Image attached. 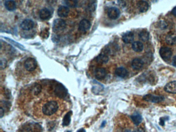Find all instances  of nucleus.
Here are the masks:
<instances>
[{
  "instance_id": "nucleus-9",
  "label": "nucleus",
  "mask_w": 176,
  "mask_h": 132,
  "mask_svg": "<svg viewBox=\"0 0 176 132\" xmlns=\"http://www.w3.org/2000/svg\"><path fill=\"white\" fill-rule=\"evenodd\" d=\"M164 90L170 94H176V81L168 83L165 86Z\"/></svg>"
},
{
  "instance_id": "nucleus-16",
  "label": "nucleus",
  "mask_w": 176,
  "mask_h": 132,
  "mask_svg": "<svg viewBox=\"0 0 176 132\" xmlns=\"http://www.w3.org/2000/svg\"><path fill=\"white\" fill-rule=\"evenodd\" d=\"M137 7L141 13H145L148 10V4L145 1H141L138 2Z\"/></svg>"
},
{
  "instance_id": "nucleus-2",
  "label": "nucleus",
  "mask_w": 176,
  "mask_h": 132,
  "mask_svg": "<svg viewBox=\"0 0 176 132\" xmlns=\"http://www.w3.org/2000/svg\"><path fill=\"white\" fill-rule=\"evenodd\" d=\"M66 27V23L64 20L57 19L53 23V29L55 32H60L63 31Z\"/></svg>"
},
{
  "instance_id": "nucleus-20",
  "label": "nucleus",
  "mask_w": 176,
  "mask_h": 132,
  "mask_svg": "<svg viewBox=\"0 0 176 132\" xmlns=\"http://www.w3.org/2000/svg\"><path fill=\"white\" fill-rule=\"evenodd\" d=\"M131 118L133 122L134 123L135 126H138L142 121V117L139 113H134V114L131 116Z\"/></svg>"
},
{
  "instance_id": "nucleus-23",
  "label": "nucleus",
  "mask_w": 176,
  "mask_h": 132,
  "mask_svg": "<svg viewBox=\"0 0 176 132\" xmlns=\"http://www.w3.org/2000/svg\"><path fill=\"white\" fill-rule=\"evenodd\" d=\"M97 63L100 64H104L108 61V57L106 54H101L96 58Z\"/></svg>"
},
{
  "instance_id": "nucleus-7",
  "label": "nucleus",
  "mask_w": 176,
  "mask_h": 132,
  "mask_svg": "<svg viewBox=\"0 0 176 132\" xmlns=\"http://www.w3.org/2000/svg\"><path fill=\"white\" fill-rule=\"evenodd\" d=\"M119 10L116 7H111L108 11V15L111 19L116 20L120 16Z\"/></svg>"
},
{
  "instance_id": "nucleus-19",
  "label": "nucleus",
  "mask_w": 176,
  "mask_h": 132,
  "mask_svg": "<svg viewBox=\"0 0 176 132\" xmlns=\"http://www.w3.org/2000/svg\"><path fill=\"white\" fill-rule=\"evenodd\" d=\"M42 90V87L40 84H37L34 85L31 89V92L33 96H37L41 94Z\"/></svg>"
},
{
  "instance_id": "nucleus-30",
  "label": "nucleus",
  "mask_w": 176,
  "mask_h": 132,
  "mask_svg": "<svg viewBox=\"0 0 176 132\" xmlns=\"http://www.w3.org/2000/svg\"><path fill=\"white\" fill-rule=\"evenodd\" d=\"M4 113H5V111L4 109L3 108V107H1V110H0V114H1V118H2L4 115Z\"/></svg>"
},
{
  "instance_id": "nucleus-11",
  "label": "nucleus",
  "mask_w": 176,
  "mask_h": 132,
  "mask_svg": "<svg viewBox=\"0 0 176 132\" xmlns=\"http://www.w3.org/2000/svg\"><path fill=\"white\" fill-rule=\"evenodd\" d=\"M95 76L97 80H101L106 77L107 71L104 68H97L96 69L95 72Z\"/></svg>"
},
{
  "instance_id": "nucleus-6",
  "label": "nucleus",
  "mask_w": 176,
  "mask_h": 132,
  "mask_svg": "<svg viewBox=\"0 0 176 132\" xmlns=\"http://www.w3.org/2000/svg\"><path fill=\"white\" fill-rule=\"evenodd\" d=\"M54 92L55 95L60 98H63L66 95V90L61 84H57L55 86Z\"/></svg>"
},
{
  "instance_id": "nucleus-36",
  "label": "nucleus",
  "mask_w": 176,
  "mask_h": 132,
  "mask_svg": "<svg viewBox=\"0 0 176 132\" xmlns=\"http://www.w3.org/2000/svg\"><path fill=\"white\" fill-rule=\"evenodd\" d=\"M125 132H131V130H126Z\"/></svg>"
},
{
  "instance_id": "nucleus-10",
  "label": "nucleus",
  "mask_w": 176,
  "mask_h": 132,
  "mask_svg": "<svg viewBox=\"0 0 176 132\" xmlns=\"http://www.w3.org/2000/svg\"><path fill=\"white\" fill-rule=\"evenodd\" d=\"M34 22L32 20L26 19L21 23V27L23 30L29 31L34 28Z\"/></svg>"
},
{
  "instance_id": "nucleus-27",
  "label": "nucleus",
  "mask_w": 176,
  "mask_h": 132,
  "mask_svg": "<svg viewBox=\"0 0 176 132\" xmlns=\"http://www.w3.org/2000/svg\"><path fill=\"white\" fill-rule=\"evenodd\" d=\"M67 5L70 7H74L77 4L76 0H66Z\"/></svg>"
},
{
  "instance_id": "nucleus-29",
  "label": "nucleus",
  "mask_w": 176,
  "mask_h": 132,
  "mask_svg": "<svg viewBox=\"0 0 176 132\" xmlns=\"http://www.w3.org/2000/svg\"><path fill=\"white\" fill-rule=\"evenodd\" d=\"M168 117H164L161 118L160 119V124L161 126H164L165 124V121L167 120Z\"/></svg>"
},
{
  "instance_id": "nucleus-14",
  "label": "nucleus",
  "mask_w": 176,
  "mask_h": 132,
  "mask_svg": "<svg viewBox=\"0 0 176 132\" xmlns=\"http://www.w3.org/2000/svg\"><path fill=\"white\" fill-rule=\"evenodd\" d=\"M123 41L125 44H131L134 41V35L132 32H127L123 34L122 37Z\"/></svg>"
},
{
  "instance_id": "nucleus-12",
  "label": "nucleus",
  "mask_w": 176,
  "mask_h": 132,
  "mask_svg": "<svg viewBox=\"0 0 176 132\" xmlns=\"http://www.w3.org/2000/svg\"><path fill=\"white\" fill-rule=\"evenodd\" d=\"M131 65L133 69L139 70L143 67L144 61L140 58H135L132 61Z\"/></svg>"
},
{
  "instance_id": "nucleus-5",
  "label": "nucleus",
  "mask_w": 176,
  "mask_h": 132,
  "mask_svg": "<svg viewBox=\"0 0 176 132\" xmlns=\"http://www.w3.org/2000/svg\"><path fill=\"white\" fill-rule=\"evenodd\" d=\"M143 99L147 102L152 103H159L164 100V97L162 95H154L150 94L146 95L143 97Z\"/></svg>"
},
{
  "instance_id": "nucleus-35",
  "label": "nucleus",
  "mask_w": 176,
  "mask_h": 132,
  "mask_svg": "<svg viewBox=\"0 0 176 132\" xmlns=\"http://www.w3.org/2000/svg\"><path fill=\"white\" fill-rule=\"evenodd\" d=\"M105 123L106 122L105 121H104V122L102 123V126H101V127H102L103 126H104V124H105Z\"/></svg>"
},
{
  "instance_id": "nucleus-18",
  "label": "nucleus",
  "mask_w": 176,
  "mask_h": 132,
  "mask_svg": "<svg viewBox=\"0 0 176 132\" xmlns=\"http://www.w3.org/2000/svg\"><path fill=\"white\" fill-rule=\"evenodd\" d=\"M115 74L118 77L124 78L128 75V71L126 68L123 67H119L116 69L115 71Z\"/></svg>"
},
{
  "instance_id": "nucleus-22",
  "label": "nucleus",
  "mask_w": 176,
  "mask_h": 132,
  "mask_svg": "<svg viewBox=\"0 0 176 132\" xmlns=\"http://www.w3.org/2000/svg\"><path fill=\"white\" fill-rule=\"evenodd\" d=\"M5 7L9 11H13L16 10V4L14 1L13 0H8L5 2Z\"/></svg>"
},
{
  "instance_id": "nucleus-21",
  "label": "nucleus",
  "mask_w": 176,
  "mask_h": 132,
  "mask_svg": "<svg viewBox=\"0 0 176 132\" xmlns=\"http://www.w3.org/2000/svg\"><path fill=\"white\" fill-rule=\"evenodd\" d=\"M133 50L136 52H141L144 49V45L140 41H135L133 42L132 45Z\"/></svg>"
},
{
  "instance_id": "nucleus-26",
  "label": "nucleus",
  "mask_w": 176,
  "mask_h": 132,
  "mask_svg": "<svg viewBox=\"0 0 176 132\" xmlns=\"http://www.w3.org/2000/svg\"><path fill=\"white\" fill-rule=\"evenodd\" d=\"M19 132H33L32 128L29 124L22 126L19 130Z\"/></svg>"
},
{
  "instance_id": "nucleus-25",
  "label": "nucleus",
  "mask_w": 176,
  "mask_h": 132,
  "mask_svg": "<svg viewBox=\"0 0 176 132\" xmlns=\"http://www.w3.org/2000/svg\"><path fill=\"white\" fill-rule=\"evenodd\" d=\"M139 38L141 41L146 42L149 40V34L147 31H142L139 34Z\"/></svg>"
},
{
  "instance_id": "nucleus-4",
  "label": "nucleus",
  "mask_w": 176,
  "mask_h": 132,
  "mask_svg": "<svg viewBox=\"0 0 176 132\" xmlns=\"http://www.w3.org/2000/svg\"><path fill=\"white\" fill-rule=\"evenodd\" d=\"M37 66V62L33 58H28L24 62V67L28 71H34Z\"/></svg>"
},
{
  "instance_id": "nucleus-8",
  "label": "nucleus",
  "mask_w": 176,
  "mask_h": 132,
  "mask_svg": "<svg viewBox=\"0 0 176 132\" xmlns=\"http://www.w3.org/2000/svg\"><path fill=\"white\" fill-rule=\"evenodd\" d=\"M91 24L88 20L83 19L80 23L79 29L82 32H86L91 28Z\"/></svg>"
},
{
  "instance_id": "nucleus-34",
  "label": "nucleus",
  "mask_w": 176,
  "mask_h": 132,
  "mask_svg": "<svg viewBox=\"0 0 176 132\" xmlns=\"http://www.w3.org/2000/svg\"><path fill=\"white\" fill-rule=\"evenodd\" d=\"M77 132H86V131L84 129H80L79 130H78Z\"/></svg>"
},
{
  "instance_id": "nucleus-13",
  "label": "nucleus",
  "mask_w": 176,
  "mask_h": 132,
  "mask_svg": "<svg viewBox=\"0 0 176 132\" xmlns=\"http://www.w3.org/2000/svg\"><path fill=\"white\" fill-rule=\"evenodd\" d=\"M165 41L167 44L169 45H174L176 44V32H172L166 36Z\"/></svg>"
},
{
  "instance_id": "nucleus-24",
  "label": "nucleus",
  "mask_w": 176,
  "mask_h": 132,
  "mask_svg": "<svg viewBox=\"0 0 176 132\" xmlns=\"http://www.w3.org/2000/svg\"><path fill=\"white\" fill-rule=\"evenodd\" d=\"M71 111H69L64 116L63 120V125L64 126H68L69 125L71 121Z\"/></svg>"
},
{
  "instance_id": "nucleus-33",
  "label": "nucleus",
  "mask_w": 176,
  "mask_h": 132,
  "mask_svg": "<svg viewBox=\"0 0 176 132\" xmlns=\"http://www.w3.org/2000/svg\"><path fill=\"white\" fill-rule=\"evenodd\" d=\"M172 14H173L175 17H176V7H174V8L173 9V10H172Z\"/></svg>"
},
{
  "instance_id": "nucleus-1",
  "label": "nucleus",
  "mask_w": 176,
  "mask_h": 132,
  "mask_svg": "<svg viewBox=\"0 0 176 132\" xmlns=\"http://www.w3.org/2000/svg\"><path fill=\"white\" fill-rule=\"evenodd\" d=\"M59 105L57 102L54 100H48L42 104L41 111L46 116H53L58 111Z\"/></svg>"
},
{
  "instance_id": "nucleus-28",
  "label": "nucleus",
  "mask_w": 176,
  "mask_h": 132,
  "mask_svg": "<svg viewBox=\"0 0 176 132\" xmlns=\"http://www.w3.org/2000/svg\"><path fill=\"white\" fill-rule=\"evenodd\" d=\"M7 64V61L5 59H2L1 60V68L2 69H4L6 67Z\"/></svg>"
},
{
  "instance_id": "nucleus-15",
  "label": "nucleus",
  "mask_w": 176,
  "mask_h": 132,
  "mask_svg": "<svg viewBox=\"0 0 176 132\" xmlns=\"http://www.w3.org/2000/svg\"><path fill=\"white\" fill-rule=\"evenodd\" d=\"M69 13V9L67 7L61 6L57 10V14L60 17H66Z\"/></svg>"
},
{
  "instance_id": "nucleus-31",
  "label": "nucleus",
  "mask_w": 176,
  "mask_h": 132,
  "mask_svg": "<svg viewBox=\"0 0 176 132\" xmlns=\"http://www.w3.org/2000/svg\"><path fill=\"white\" fill-rule=\"evenodd\" d=\"M133 132H145V130L142 128H139V129H136Z\"/></svg>"
},
{
  "instance_id": "nucleus-17",
  "label": "nucleus",
  "mask_w": 176,
  "mask_h": 132,
  "mask_svg": "<svg viewBox=\"0 0 176 132\" xmlns=\"http://www.w3.org/2000/svg\"><path fill=\"white\" fill-rule=\"evenodd\" d=\"M39 17L41 19L43 20H46L50 18L51 17V13L50 10L47 8H43L41 10L39 13Z\"/></svg>"
},
{
  "instance_id": "nucleus-32",
  "label": "nucleus",
  "mask_w": 176,
  "mask_h": 132,
  "mask_svg": "<svg viewBox=\"0 0 176 132\" xmlns=\"http://www.w3.org/2000/svg\"><path fill=\"white\" fill-rule=\"evenodd\" d=\"M173 64L174 66L176 67V56H175L173 58Z\"/></svg>"
},
{
  "instance_id": "nucleus-3",
  "label": "nucleus",
  "mask_w": 176,
  "mask_h": 132,
  "mask_svg": "<svg viewBox=\"0 0 176 132\" xmlns=\"http://www.w3.org/2000/svg\"><path fill=\"white\" fill-rule=\"evenodd\" d=\"M172 51L168 47H162L160 49L159 54L160 56L164 60L167 61L171 58L172 56Z\"/></svg>"
}]
</instances>
